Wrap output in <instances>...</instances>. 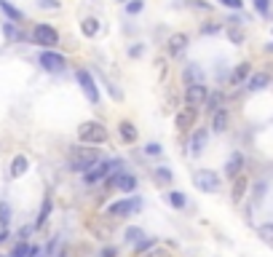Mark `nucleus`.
Here are the masks:
<instances>
[{
	"mask_svg": "<svg viewBox=\"0 0 273 257\" xmlns=\"http://www.w3.org/2000/svg\"><path fill=\"white\" fill-rule=\"evenodd\" d=\"M30 257H43V249H40V247H32V249H30Z\"/></svg>",
	"mask_w": 273,
	"mask_h": 257,
	"instance_id": "a19ab883",
	"label": "nucleus"
},
{
	"mask_svg": "<svg viewBox=\"0 0 273 257\" xmlns=\"http://www.w3.org/2000/svg\"><path fill=\"white\" fill-rule=\"evenodd\" d=\"M257 233H260V236H263L268 244H273V223H265V225H260L257 228Z\"/></svg>",
	"mask_w": 273,
	"mask_h": 257,
	"instance_id": "c85d7f7f",
	"label": "nucleus"
},
{
	"mask_svg": "<svg viewBox=\"0 0 273 257\" xmlns=\"http://www.w3.org/2000/svg\"><path fill=\"white\" fill-rule=\"evenodd\" d=\"M104 182L113 185V188H118V190H123V193H132L137 188V177H134V174H129V172H118V174H113V177H108Z\"/></svg>",
	"mask_w": 273,
	"mask_h": 257,
	"instance_id": "1a4fd4ad",
	"label": "nucleus"
},
{
	"mask_svg": "<svg viewBox=\"0 0 273 257\" xmlns=\"http://www.w3.org/2000/svg\"><path fill=\"white\" fill-rule=\"evenodd\" d=\"M0 8H3L6 14H8V19H11V22H22V11H19V8H14V6L8 3V0H0Z\"/></svg>",
	"mask_w": 273,
	"mask_h": 257,
	"instance_id": "393cba45",
	"label": "nucleus"
},
{
	"mask_svg": "<svg viewBox=\"0 0 273 257\" xmlns=\"http://www.w3.org/2000/svg\"><path fill=\"white\" fill-rule=\"evenodd\" d=\"M78 139L83 145H104L108 142V128H104L99 121H86L78 128Z\"/></svg>",
	"mask_w": 273,
	"mask_h": 257,
	"instance_id": "f03ea898",
	"label": "nucleus"
},
{
	"mask_svg": "<svg viewBox=\"0 0 273 257\" xmlns=\"http://www.w3.org/2000/svg\"><path fill=\"white\" fill-rule=\"evenodd\" d=\"M220 3H222L225 8H233V11H241V6H244V0H220Z\"/></svg>",
	"mask_w": 273,
	"mask_h": 257,
	"instance_id": "e433bc0d",
	"label": "nucleus"
},
{
	"mask_svg": "<svg viewBox=\"0 0 273 257\" xmlns=\"http://www.w3.org/2000/svg\"><path fill=\"white\" fill-rule=\"evenodd\" d=\"M118 132H121V139L123 142H137V126L134 123H129V121H121V126H118Z\"/></svg>",
	"mask_w": 273,
	"mask_h": 257,
	"instance_id": "a211bd4d",
	"label": "nucleus"
},
{
	"mask_svg": "<svg viewBox=\"0 0 273 257\" xmlns=\"http://www.w3.org/2000/svg\"><path fill=\"white\" fill-rule=\"evenodd\" d=\"M129 54H132V56H139V54H142V46H134V49L129 51Z\"/></svg>",
	"mask_w": 273,
	"mask_h": 257,
	"instance_id": "79ce46f5",
	"label": "nucleus"
},
{
	"mask_svg": "<svg viewBox=\"0 0 273 257\" xmlns=\"http://www.w3.org/2000/svg\"><path fill=\"white\" fill-rule=\"evenodd\" d=\"M150 247H156V239H142V241L137 244V257H139L142 252H148Z\"/></svg>",
	"mask_w": 273,
	"mask_h": 257,
	"instance_id": "f704fd0d",
	"label": "nucleus"
},
{
	"mask_svg": "<svg viewBox=\"0 0 273 257\" xmlns=\"http://www.w3.org/2000/svg\"><path fill=\"white\" fill-rule=\"evenodd\" d=\"M166 201H169L174 209H185V204H187V198L180 193V190H172V193H166Z\"/></svg>",
	"mask_w": 273,
	"mask_h": 257,
	"instance_id": "b1692460",
	"label": "nucleus"
},
{
	"mask_svg": "<svg viewBox=\"0 0 273 257\" xmlns=\"http://www.w3.org/2000/svg\"><path fill=\"white\" fill-rule=\"evenodd\" d=\"M241 169H244V156H241V153H233V156L228 158V163H225V177L236 180V177L241 174Z\"/></svg>",
	"mask_w": 273,
	"mask_h": 257,
	"instance_id": "ddd939ff",
	"label": "nucleus"
},
{
	"mask_svg": "<svg viewBox=\"0 0 273 257\" xmlns=\"http://www.w3.org/2000/svg\"><path fill=\"white\" fill-rule=\"evenodd\" d=\"M196 121H198V110L196 108H185V110H180L174 115V126L180 128V132H191V128L196 126Z\"/></svg>",
	"mask_w": 273,
	"mask_h": 257,
	"instance_id": "9d476101",
	"label": "nucleus"
},
{
	"mask_svg": "<svg viewBox=\"0 0 273 257\" xmlns=\"http://www.w3.org/2000/svg\"><path fill=\"white\" fill-rule=\"evenodd\" d=\"M40 67L46 70V73H62V70L67 67L65 56L56 54V51H43L40 54Z\"/></svg>",
	"mask_w": 273,
	"mask_h": 257,
	"instance_id": "6e6552de",
	"label": "nucleus"
},
{
	"mask_svg": "<svg viewBox=\"0 0 273 257\" xmlns=\"http://www.w3.org/2000/svg\"><path fill=\"white\" fill-rule=\"evenodd\" d=\"M193 185L201 193H217L220 190V177L212 169H198L193 174Z\"/></svg>",
	"mask_w": 273,
	"mask_h": 257,
	"instance_id": "7ed1b4c3",
	"label": "nucleus"
},
{
	"mask_svg": "<svg viewBox=\"0 0 273 257\" xmlns=\"http://www.w3.org/2000/svg\"><path fill=\"white\" fill-rule=\"evenodd\" d=\"M121 3H126V0H121Z\"/></svg>",
	"mask_w": 273,
	"mask_h": 257,
	"instance_id": "49530a36",
	"label": "nucleus"
},
{
	"mask_svg": "<svg viewBox=\"0 0 273 257\" xmlns=\"http://www.w3.org/2000/svg\"><path fill=\"white\" fill-rule=\"evenodd\" d=\"M182 78H185V83L191 86V83H201V78H204V75H201V70H198L196 65H187L185 73H182Z\"/></svg>",
	"mask_w": 273,
	"mask_h": 257,
	"instance_id": "4be33fe9",
	"label": "nucleus"
},
{
	"mask_svg": "<svg viewBox=\"0 0 273 257\" xmlns=\"http://www.w3.org/2000/svg\"><path fill=\"white\" fill-rule=\"evenodd\" d=\"M206 142H209V132H206V128H196L191 145H187V147H191V156H201V153H204Z\"/></svg>",
	"mask_w": 273,
	"mask_h": 257,
	"instance_id": "f8f14e48",
	"label": "nucleus"
},
{
	"mask_svg": "<svg viewBox=\"0 0 273 257\" xmlns=\"http://www.w3.org/2000/svg\"><path fill=\"white\" fill-rule=\"evenodd\" d=\"M161 153H163V147H161L158 142H148V145H145V156L156 158V156H161Z\"/></svg>",
	"mask_w": 273,
	"mask_h": 257,
	"instance_id": "72a5a7b5",
	"label": "nucleus"
},
{
	"mask_svg": "<svg viewBox=\"0 0 273 257\" xmlns=\"http://www.w3.org/2000/svg\"><path fill=\"white\" fill-rule=\"evenodd\" d=\"M156 257H163V254H156Z\"/></svg>",
	"mask_w": 273,
	"mask_h": 257,
	"instance_id": "a18cd8bd",
	"label": "nucleus"
},
{
	"mask_svg": "<svg viewBox=\"0 0 273 257\" xmlns=\"http://www.w3.org/2000/svg\"><path fill=\"white\" fill-rule=\"evenodd\" d=\"M51 206H54L51 196H46V198H43V206H40V215H38V223H35V228H43V223H46V220H49V215H51Z\"/></svg>",
	"mask_w": 273,
	"mask_h": 257,
	"instance_id": "5701e85b",
	"label": "nucleus"
},
{
	"mask_svg": "<svg viewBox=\"0 0 273 257\" xmlns=\"http://www.w3.org/2000/svg\"><path fill=\"white\" fill-rule=\"evenodd\" d=\"M115 254V249H108V252H102V257H113Z\"/></svg>",
	"mask_w": 273,
	"mask_h": 257,
	"instance_id": "c03bdc74",
	"label": "nucleus"
},
{
	"mask_svg": "<svg viewBox=\"0 0 273 257\" xmlns=\"http://www.w3.org/2000/svg\"><path fill=\"white\" fill-rule=\"evenodd\" d=\"M228 38H230L236 46L244 43V30H239V27H230V30H228Z\"/></svg>",
	"mask_w": 273,
	"mask_h": 257,
	"instance_id": "473e14b6",
	"label": "nucleus"
},
{
	"mask_svg": "<svg viewBox=\"0 0 273 257\" xmlns=\"http://www.w3.org/2000/svg\"><path fill=\"white\" fill-rule=\"evenodd\" d=\"M209 97V91L204 83H191L185 89V104L187 108H204V102Z\"/></svg>",
	"mask_w": 273,
	"mask_h": 257,
	"instance_id": "0eeeda50",
	"label": "nucleus"
},
{
	"mask_svg": "<svg viewBox=\"0 0 273 257\" xmlns=\"http://www.w3.org/2000/svg\"><path fill=\"white\" fill-rule=\"evenodd\" d=\"M0 257H3V254H0Z\"/></svg>",
	"mask_w": 273,
	"mask_h": 257,
	"instance_id": "de8ad7c7",
	"label": "nucleus"
},
{
	"mask_svg": "<svg viewBox=\"0 0 273 257\" xmlns=\"http://www.w3.org/2000/svg\"><path fill=\"white\" fill-rule=\"evenodd\" d=\"M244 196H246V177H244V174H239V177L233 180V190H230V198H233L236 204H239Z\"/></svg>",
	"mask_w": 273,
	"mask_h": 257,
	"instance_id": "f3484780",
	"label": "nucleus"
},
{
	"mask_svg": "<svg viewBox=\"0 0 273 257\" xmlns=\"http://www.w3.org/2000/svg\"><path fill=\"white\" fill-rule=\"evenodd\" d=\"M191 6H193V8H201V11H209V8H212L209 3H204V0H191Z\"/></svg>",
	"mask_w": 273,
	"mask_h": 257,
	"instance_id": "58836bf2",
	"label": "nucleus"
},
{
	"mask_svg": "<svg viewBox=\"0 0 273 257\" xmlns=\"http://www.w3.org/2000/svg\"><path fill=\"white\" fill-rule=\"evenodd\" d=\"M222 27L220 25H204V27H201V32H204V35H212V32H220Z\"/></svg>",
	"mask_w": 273,
	"mask_h": 257,
	"instance_id": "4c0bfd02",
	"label": "nucleus"
},
{
	"mask_svg": "<svg viewBox=\"0 0 273 257\" xmlns=\"http://www.w3.org/2000/svg\"><path fill=\"white\" fill-rule=\"evenodd\" d=\"M80 32L86 35V38H94V35L99 32V19H94V16H86L80 22Z\"/></svg>",
	"mask_w": 273,
	"mask_h": 257,
	"instance_id": "aec40b11",
	"label": "nucleus"
},
{
	"mask_svg": "<svg viewBox=\"0 0 273 257\" xmlns=\"http://www.w3.org/2000/svg\"><path fill=\"white\" fill-rule=\"evenodd\" d=\"M97 161H99V150H94L91 145L70 150V169L73 172H89Z\"/></svg>",
	"mask_w": 273,
	"mask_h": 257,
	"instance_id": "f257e3e1",
	"label": "nucleus"
},
{
	"mask_svg": "<svg viewBox=\"0 0 273 257\" xmlns=\"http://www.w3.org/2000/svg\"><path fill=\"white\" fill-rule=\"evenodd\" d=\"M187 43H191V38H187L185 32H174L172 38H169V46H166V51H169V56H180V54L187 49Z\"/></svg>",
	"mask_w": 273,
	"mask_h": 257,
	"instance_id": "9b49d317",
	"label": "nucleus"
},
{
	"mask_svg": "<svg viewBox=\"0 0 273 257\" xmlns=\"http://www.w3.org/2000/svg\"><path fill=\"white\" fill-rule=\"evenodd\" d=\"M30 249H32V247H27L25 241H19V244H16V249L11 252V257H30Z\"/></svg>",
	"mask_w": 273,
	"mask_h": 257,
	"instance_id": "2f4dec72",
	"label": "nucleus"
},
{
	"mask_svg": "<svg viewBox=\"0 0 273 257\" xmlns=\"http://www.w3.org/2000/svg\"><path fill=\"white\" fill-rule=\"evenodd\" d=\"M228 123H230V115H228V110H225V108L212 113V128H215L217 134H222L225 128H228Z\"/></svg>",
	"mask_w": 273,
	"mask_h": 257,
	"instance_id": "2eb2a0df",
	"label": "nucleus"
},
{
	"mask_svg": "<svg viewBox=\"0 0 273 257\" xmlns=\"http://www.w3.org/2000/svg\"><path fill=\"white\" fill-rule=\"evenodd\" d=\"M249 75H252V65H249V62H241V65L230 73V83H233V86H239V83H244Z\"/></svg>",
	"mask_w": 273,
	"mask_h": 257,
	"instance_id": "dca6fc26",
	"label": "nucleus"
},
{
	"mask_svg": "<svg viewBox=\"0 0 273 257\" xmlns=\"http://www.w3.org/2000/svg\"><path fill=\"white\" fill-rule=\"evenodd\" d=\"M32 43L51 49V46L59 43V32H56L51 25H35V27H32Z\"/></svg>",
	"mask_w": 273,
	"mask_h": 257,
	"instance_id": "20e7f679",
	"label": "nucleus"
},
{
	"mask_svg": "<svg viewBox=\"0 0 273 257\" xmlns=\"http://www.w3.org/2000/svg\"><path fill=\"white\" fill-rule=\"evenodd\" d=\"M145 8V0H126V11L129 14H139Z\"/></svg>",
	"mask_w": 273,
	"mask_h": 257,
	"instance_id": "7c9ffc66",
	"label": "nucleus"
},
{
	"mask_svg": "<svg viewBox=\"0 0 273 257\" xmlns=\"http://www.w3.org/2000/svg\"><path fill=\"white\" fill-rule=\"evenodd\" d=\"M139 209H142L139 198H123V201L110 204L104 215H110V217H126V215H132V212H139Z\"/></svg>",
	"mask_w": 273,
	"mask_h": 257,
	"instance_id": "423d86ee",
	"label": "nucleus"
},
{
	"mask_svg": "<svg viewBox=\"0 0 273 257\" xmlns=\"http://www.w3.org/2000/svg\"><path fill=\"white\" fill-rule=\"evenodd\" d=\"M38 3L46 8H59V0H38Z\"/></svg>",
	"mask_w": 273,
	"mask_h": 257,
	"instance_id": "ea45409f",
	"label": "nucleus"
},
{
	"mask_svg": "<svg viewBox=\"0 0 273 257\" xmlns=\"http://www.w3.org/2000/svg\"><path fill=\"white\" fill-rule=\"evenodd\" d=\"M6 239H8V230H6V228H3V230H0V244H3V241H6Z\"/></svg>",
	"mask_w": 273,
	"mask_h": 257,
	"instance_id": "37998d69",
	"label": "nucleus"
},
{
	"mask_svg": "<svg viewBox=\"0 0 273 257\" xmlns=\"http://www.w3.org/2000/svg\"><path fill=\"white\" fill-rule=\"evenodd\" d=\"M75 75H78V83H80V89H83V94L89 97V102L97 104V102H99V89H97V83H94V75L89 73L86 67H80Z\"/></svg>",
	"mask_w": 273,
	"mask_h": 257,
	"instance_id": "39448f33",
	"label": "nucleus"
},
{
	"mask_svg": "<svg viewBox=\"0 0 273 257\" xmlns=\"http://www.w3.org/2000/svg\"><path fill=\"white\" fill-rule=\"evenodd\" d=\"M268 86H270V75L268 73H255V75L246 78V89L249 91H263Z\"/></svg>",
	"mask_w": 273,
	"mask_h": 257,
	"instance_id": "4468645a",
	"label": "nucleus"
},
{
	"mask_svg": "<svg viewBox=\"0 0 273 257\" xmlns=\"http://www.w3.org/2000/svg\"><path fill=\"white\" fill-rule=\"evenodd\" d=\"M27 166H30V161H27L25 156H16V158H14V163H11V177H14V180H16V177H22V174L27 172Z\"/></svg>",
	"mask_w": 273,
	"mask_h": 257,
	"instance_id": "412c9836",
	"label": "nucleus"
},
{
	"mask_svg": "<svg viewBox=\"0 0 273 257\" xmlns=\"http://www.w3.org/2000/svg\"><path fill=\"white\" fill-rule=\"evenodd\" d=\"M255 8H257V14L268 16V11H270V0H255Z\"/></svg>",
	"mask_w": 273,
	"mask_h": 257,
	"instance_id": "c9c22d12",
	"label": "nucleus"
},
{
	"mask_svg": "<svg viewBox=\"0 0 273 257\" xmlns=\"http://www.w3.org/2000/svg\"><path fill=\"white\" fill-rule=\"evenodd\" d=\"M204 104H206V110H209V113H215V110H220V108H222V94H209Z\"/></svg>",
	"mask_w": 273,
	"mask_h": 257,
	"instance_id": "a878e982",
	"label": "nucleus"
},
{
	"mask_svg": "<svg viewBox=\"0 0 273 257\" xmlns=\"http://www.w3.org/2000/svg\"><path fill=\"white\" fill-rule=\"evenodd\" d=\"M142 239H145V233H142L139 228H129V230H126V241H129V244H139Z\"/></svg>",
	"mask_w": 273,
	"mask_h": 257,
	"instance_id": "cd10ccee",
	"label": "nucleus"
},
{
	"mask_svg": "<svg viewBox=\"0 0 273 257\" xmlns=\"http://www.w3.org/2000/svg\"><path fill=\"white\" fill-rule=\"evenodd\" d=\"M8 220H11V206L6 201H0V225H8Z\"/></svg>",
	"mask_w": 273,
	"mask_h": 257,
	"instance_id": "c756f323",
	"label": "nucleus"
},
{
	"mask_svg": "<svg viewBox=\"0 0 273 257\" xmlns=\"http://www.w3.org/2000/svg\"><path fill=\"white\" fill-rule=\"evenodd\" d=\"M3 32H6V38H8V43H16L19 38H22V32L14 27V25H11V22H6V25H3Z\"/></svg>",
	"mask_w": 273,
	"mask_h": 257,
	"instance_id": "bb28decb",
	"label": "nucleus"
},
{
	"mask_svg": "<svg viewBox=\"0 0 273 257\" xmlns=\"http://www.w3.org/2000/svg\"><path fill=\"white\" fill-rule=\"evenodd\" d=\"M172 180H174L172 169H166V166L153 169V182H156V185H172Z\"/></svg>",
	"mask_w": 273,
	"mask_h": 257,
	"instance_id": "6ab92c4d",
	"label": "nucleus"
}]
</instances>
